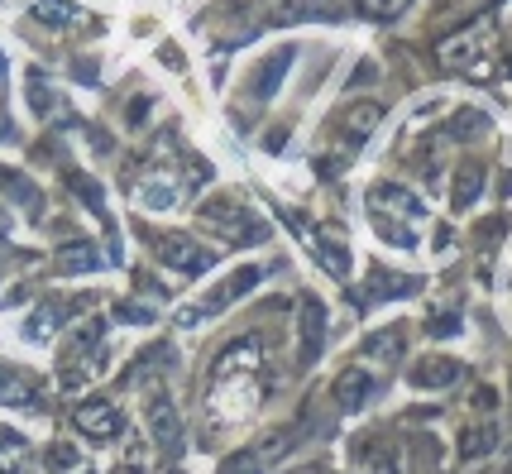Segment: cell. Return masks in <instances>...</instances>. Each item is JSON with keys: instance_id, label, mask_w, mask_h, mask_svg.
<instances>
[{"instance_id": "obj_1", "label": "cell", "mask_w": 512, "mask_h": 474, "mask_svg": "<svg viewBox=\"0 0 512 474\" xmlns=\"http://www.w3.org/2000/svg\"><path fill=\"white\" fill-rule=\"evenodd\" d=\"M441 63L455 72H469V77H489L493 63H498V29H493V20H479L460 29V34H450L441 44Z\"/></svg>"}, {"instance_id": "obj_2", "label": "cell", "mask_w": 512, "mask_h": 474, "mask_svg": "<svg viewBox=\"0 0 512 474\" xmlns=\"http://www.w3.org/2000/svg\"><path fill=\"white\" fill-rule=\"evenodd\" d=\"M201 226L211 230V235H221V240H230V245H259L268 235L264 221H254L249 211H240L235 202H211L201 206Z\"/></svg>"}, {"instance_id": "obj_3", "label": "cell", "mask_w": 512, "mask_h": 474, "mask_svg": "<svg viewBox=\"0 0 512 474\" xmlns=\"http://www.w3.org/2000/svg\"><path fill=\"white\" fill-rule=\"evenodd\" d=\"M369 206H374V216L379 221H388V216H398L402 226H417L426 211H422V202L407 192V187H398V182H379L374 192H369Z\"/></svg>"}, {"instance_id": "obj_4", "label": "cell", "mask_w": 512, "mask_h": 474, "mask_svg": "<svg viewBox=\"0 0 512 474\" xmlns=\"http://www.w3.org/2000/svg\"><path fill=\"white\" fill-rule=\"evenodd\" d=\"M259 278H264V269H240L235 278H225L221 288H216V293L206 297L201 307H187V312H178V326H192V321H201V316H216L221 307H230V302H235L240 293H249V288H254Z\"/></svg>"}, {"instance_id": "obj_5", "label": "cell", "mask_w": 512, "mask_h": 474, "mask_svg": "<svg viewBox=\"0 0 512 474\" xmlns=\"http://www.w3.org/2000/svg\"><path fill=\"white\" fill-rule=\"evenodd\" d=\"M72 422H77V431H87L91 441H115V436L125 431V417H120V407H111V403H82L72 412Z\"/></svg>"}, {"instance_id": "obj_6", "label": "cell", "mask_w": 512, "mask_h": 474, "mask_svg": "<svg viewBox=\"0 0 512 474\" xmlns=\"http://www.w3.org/2000/svg\"><path fill=\"white\" fill-rule=\"evenodd\" d=\"M335 403L345 407V412H355V407H364L369 403V398H374V374H369V369H345V374H340V379H335Z\"/></svg>"}, {"instance_id": "obj_7", "label": "cell", "mask_w": 512, "mask_h": 474, "mask_svg": "<svg viewBox=\"0 0 512 474\" xmlns=\"http://www.w3.org/2000/svg\"><path fill=\"white\" fill-rule=\"evenodd\" d=\"M297 331H302V355H297V360L312 364L316 355H321V345H326V312H321L316 297L302 302V326H297Z\"/></svg>"}, {"instance_id": "obj_8", "label": "cell", "mask_w": 512, "mask_h": 474, "mask_svg": "<svg viewBox=\"0 0 512 474\" xmlns=\"http://www.w3.org/2000/svg\"><path fill=\"white\" fill-rule=\"evenodd\" d=\"M149 422H154L158 446H163V451H178L182 427H178V412H173V398H168V393H154V403H149Z\"/></svg>"}, {"instance_id": "obj_9", "label": "cell", "mask_w": 512, "mask_h": 474, "mask_svg": "<svg viewBox=\"0 0 512 474\" xmlns=\"http://www.w3.org/2000/svg\"><path fill=\"white\" fill-rule=\"evenodd\" d=\"M455 379H460V364L441 360V355H431V360H422L417 369H407V384L412 388H450Z\"/></svg>"}, {"instance_id": "obj_10", "label": "cell", "mask_w": 512, "mask_h": 474, "mask_svg": "<svg viewBox=\"0 0 512 474\" xmlns=\"http://www.w3.org/2000/svg\"><path fill=\"white\" fill-rule=\"evenodd\" d=\"M288 63H292V48H283V53L264 58V68L254 72V82H249V101H268V96L278 91V82L288 77Z\"/></svg>"}, {"instance_id": "obj_11", "label": "cell", "mask_w": 512, "mask_h": 474, "mask_svg": "<svg viewBox=\"0 0 512 474\" xmlns=\"http://www.w3.org/2000/svg\"><path fill=\"white\" fill-rule=\"evenodd\" d=\"M407 345V326H383L374 340H364V360L369 364H393Z\"/></svg>"}, {"instance_id": "obj_12", "label": "cell", "mask_w": 512, "mask_h": 474, "mask_svg": "<svg viewBox=\"0 0 512 474\" xmlns=\"http://www.w3.org/2000/svg\"><path fill=\"white\" fill-rule=\"evenodd\" d=\"M163 259H168V264H178L182 273H201L206 264H211V254L197 249V245H187V240H168V245H163Z\"/></svg>"}, {"instance_id": "obj_13", "label": "cell", "mask_w": 512, "mask_h": 474, "mask_svg": "<svg viewBox=\"0 0 512 474\" xmlns=\"http://www.w3.org/2000/svg\"><path fill=\"white\" fill-rule=\"evenodd\" d=\"M29 398H34L29 384H24L15 369H5V364H0V403H29Z\"/></svg>"}, {"instance_id": "obj_14", "label": "cell", "mask_w": 512, "mask_h": 474, "mask_svg": "<svg viewBox=\"0 0 512 474\" xmlns=\"http://www.w3.org/2000/svg\"><path fill=\"white\" fill-rule=\"evenodd\" d=\"M359 10L369 20H398L402 10H407V0H359Z\"/></svg>"}, {"instance_id": "obj_15", "label": "cell", "mask_w": 512, "mask_h": 474, "mask_svg": "<svg viewBox=\"0 0 512 474\" xmlns=\"http://www.w3.org/2000/svg\"><path fill=\"white\" fill-rule=\"evenodd\" d=\"M479 187H484L479 168H465V173H460V187H455V206H469L474 197H479Z\"/></svg>"}, {"instance_id": "obj_16", "label": "cell", "mask_w": 512, "mask_h": 474, "mask_svg": "<svg viewBox=\"0 0 512 474\" xmlns=\"http://www.w3.org/2000/svg\"><path fill=\"white\" fill-rule=\"evenodd\" d=\"M493 441H498V427H479V431H469L465 436V451L469 455H489Z\"/></svg>"}, {"instance_id": "obj_17", "label": "cell", "mask_w": 512, "mask_h": 474, "mask_svg": "<svg viewBox=\"0 0 512 474\" xmlns=\"http://www.w3.org/2000/svg\"><path fill=\"white\" fill-rule=\"evenodd\" d=\"M48 465H53V470H63V474H72V470H82V455L67 451V446H53V451H48Z\"/></svg>"}, {"instance_id": "obj_18", "label": "cell", "mask_w": 512, "mask_h": 474, "mask_svg": "<svg viewBox=\"0 0 512 474\" xmlns=\"http://www.w3.org/2000/svg\"><path fill=\"white\" fill-rule=\"evenodd\" d=\"M221 474H259V460L254 455H230L221 465Z\"/></svg>"}, {"instance_id": "obj_19", "label": "cell", "mask_w": 512, "mask_h": 474, "mask_svg": "<svg viewBox=\"0 0 512 474\" xmlns=\"http://www.w3.org/2000/svg\"><path fill=\"white\" fill-rule=\"evenodd\" d=\"M460 331V316H431V336H455Z\"/></svg>"}, {"instance_id": "obj_20", "label": "cell", "mask_w": 512, "mask_h": 474, "mask_svg": "<svg viewBox=\"0 0 512 474\" xmlns=\"http://www.w3.org/2000/svg\"><path fill=\"white\" fill-rule=\"evenodd\" d=\"M120 474H139V465H130V470H120Z\"/></svg>"}]
</instances>
